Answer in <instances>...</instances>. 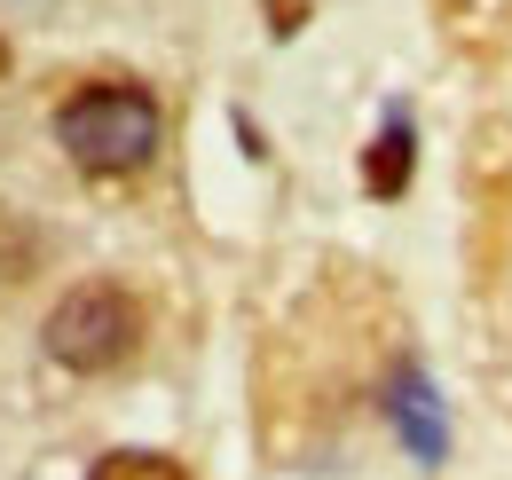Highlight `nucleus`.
Instances as JSON below:
<instances>
[{"label":"nucleus","instance_id":"1","mask_svg":"<svg viewBox=\"0 0 512 480\" xmlns=\"http://www.w3.org/2000/svg\"><path fill=\"white\" fill-rule=\"evenodd\" d=\"M56 142L71 150V166H87V174H134L158 150V103H150V87H127V79L79 87L56 111Z\"/></svg>","mask_w":512,"mask_h":480},{"label":"nucleus","instance_id":"2","mask_svg":"<svg viewBox=\"0 0 512 480\" xmlns=\"http://www.w3.org/2000/svg\"><path fill=\"white\" fill-rule=\"evenodd\" d=\"M40 339H48V355L64 362V370L95 378V370H119V362L142 347V307H134V292H119V284H79V292L56 300V315H48Z\"/></svg>","mask_w":512,"mask_h":480},{"label":"nucleus","instance_id":"3","mask_svg":"<svg viewBox=\"0 0 512 480\" xmlns=\"http://www.w3.org/2000/svg\"><path fill=\"white\" fill-rule=\"evenodd\" d=\"M410 119L394 111V119L379 126V142H371V166H363V181H371V197H402L410 189Z\"/></svg>","mask_w":512,"mask_h":480},{"label":"nucleus","instance_id":"4","mask_svg":"<svg viewBox=\"0 0 512 480\" xmlns=\"http://www.w3.org/2000/svg\"><path fill=\"white\" fill-rule=\"evenodd\" d=\"M87 480H190L166 449H111V457H95Z\"/></svg>","mask_w":512,"mask_h":480}]
</instances>
